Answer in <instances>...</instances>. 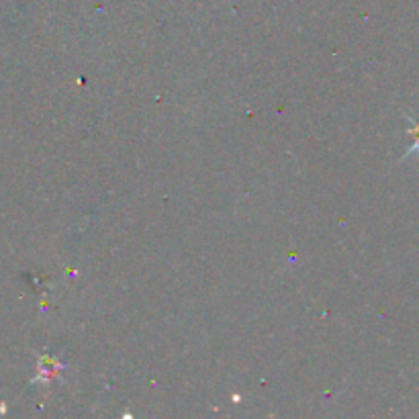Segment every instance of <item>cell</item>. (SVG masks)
I'll use <instances>...</instances> for the list:
<instances>
[{"mask_svg": "<svg viewBox=\"0 0 419 419\" xmlns=\"http://www.w3.org/2000/svg\"><path fill=\"white\" fill-rule=\"evenodd\" d=\"M405 117H407V121H409V123L413 125V127L409 129V133L413 135V143H411V147H409V150L405 152V156H403L401 160H409V158H411V156H415V154L419 156V123H417V121H413L409 115H405Z\"/></svg>", "mask_w": 419, "mask_h": 419, "instance_id": "obj_2", "label": "cell"}, {"mask_svg": "<svg viewBox=\"0 0 419 419\" xmlns=\"http://www.w3.org/2000/svg\"><path fill=\"white\" fill-rule=\"evenodd\" d=\"M64 368V364L51 360V358H41L39 360V378L37 381H49L51 376H56Z\"/></svg>", "mask_w": 419, "mask_h": 419, "instance_id": "obj_1", "label": "cell"}]
</instances>
